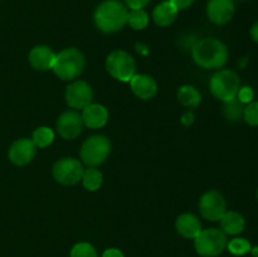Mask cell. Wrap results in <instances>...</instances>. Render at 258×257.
Masks as SVG:
<instances>
[{"label":"cell","mask_w":258,"mask_h":257,"mask_svg":"<svg viewBox=\"0 0 258 257\" xmlns=\"http://www.w3.org/2000/svg\"><path fill=\"white\" fill-rule=\"evenodd\" d=\"M228 48L216 38H204L193 45L191 57L204 70H219L228 62Z\"/></svg>","instance_id":"cell-1"},{"label":"cell","mask_w":258,"mask_h":257,"mask_svg":"<svg viewBox=\"0 0 258 257\" xmlns=\"http://www.w3.org/2000/svg\"><path fill=\"white\" fill-rule=\"evenodd\" d=\"M128 10L118 0H105L95 10L93 20L98 30L103 33H115L122 29L127 23Z\"/></svg>","instance_id":"cell-2"},{"label":"cell","mask_w":258,"mask_h":257,"mask_svg":"<svg viewBox=\"0 0 258 257\" xmlns=\"http://www.w3.org/2000/svg\"><path fill=\"white\" fill-rule=\"evenodd\" d=\"M85 55L77 48H66L55 55L53 72L63 81H75L85 68Z\"/></svg>","instance_id":"cell-3"},{"label":"cell","mask_w":258,"mask_h":257,"mask_svg":"<svg viewBox=\"0 0 258 257\" xmlns=\"http://www.w3.org/2000/svg\"><path fill=\"white\" fill-rule=\"evenodd\" d=\"M212 95L218 100L227 102L237 97L239 88H241V80L238 75L231 70H219L214 73L209 82Z\"/></svg>","instance_id":"cell-4"},{"label":"cell","mask_w":258,"mask_h":257,"mask_svg":"<svg viewBox=\"0 0 258 257\" xmlns=\"http://www.w3.org/2000/svg\"><path fill=\"white\" fill-rule=\"evenodd\" d=\"M227 234L219 228L202 229L194 238L197 253L203 257H216L227 248Z\"/></svg>","instance_id":"cell-5"},{"label":"cell","mask_w":258,"mask_h":257,"mask_svg":"<svg viewBox=\"0 0 258 257\" xmlns=\"http://www.w3.org/2000/svg\"><path fill=\"white\" fill-rule=\"evenodd\" d=\"M111 151V143L106 136L103 135H93L90 136L87 140L81 146L80 155L82 159L83 164L87 166L101 165L105 163L106 159L108 158Z\"/></svg>","instance_id":"cell-6"},{"label":"cell","mask_w":258,"mask_h":257,"mask_svg":"<svg viewBox=\"0 0 258 257\" xmlns=\"http://www.w3.org/2000/svg\"><path fill=\"white\" fill-rule=\"evenodd\" d=\"M106 70L116 80L130 82L136 75L135 58L125 50H113L106 58Z\"/></svg>","instance_id":"cell-7"},{"label":"cell","mask_w":258,"mask_h":257,"mask_svg":"<svg viewBox=\"0 0 258 257\" xmlns=\"http://www.w3.org/2000/svg\"><path fill=\"white\" fill-rule=\"evenodd\" d=\"M82 163L76 158H62L53 165L52 173L55 181L63 185H75L82 179Z\"/></svg>","instance_id":"cell-8"},{"label":"cell","mask_w":258,"mask_h":257,"mask_svg":"<svg viewBox=\"0 0 258 257\" xmlns=\"http://www.w3.org/2000/svg\"><path fill=\"white\" fill-rule=\"evenodd\" d=\"M199 211L203 218L211 222L219 221L227 211L226 199L218 190H208L199 201Z\"/></svg>","instance_id":"cell-9"},{"label":"cell","mask_w":258,"mask_h":257,"mask_svg":"<svg viewBox=\"0 0 258 257\" xmlns=\"http://www.w3.org/2000/svg\"><path fill=\"white\" fill-rule=\"evenodd\" d=\"M66 102L73 110H83L87 107L93 100L92 87L86 81H73L71 85L67 86L64 93Z\"/></svg>","instance_id":"cell-10"},{"label":"cell","mask_w":258,"mask_h":257,"mask_svg":"<svg viewBox=\"0 0 258 257\" xmlns=\"http://www.w3.org/2000/svg\"><path fill=\"white\" fill-rule=\"evenodd\" d=\"M83 121L81 113L76 110H67L57 120V131L60 138L66 140H73L78 138L83 130Z\"/></svg>","instance_id":"cell-11"},{"label":"cell","mask_w":258,"mask_h":257,"mask_svg":"<svg viewBox=\"0 0 258 257\" xmlns=\"http://www.w3.org/2000/svg\"><path fill=\"white\" fill-rule=\"evenodd\" d=\"M236 7L233 0H209L207 4V15L216 25H224L233 18Z\"/></svg>","instance_id":"cell-12"},{"label":"cell","mask_w":258,"mask_h":257,"mask_svg":"<svg viewBox=\"0 0 258 257\" xmlns=\"http://www.w3.org/2000/svg\"><path fill=\"white\" fill-rule=\"evenodd\" d=\"M37 153V146L32 141V139L23 138L14 141L9 149V160L18 166H23L29 164L34 159Z\"/></svg>","instance_id":"cell-13"},{"label":"cell","mask_w":258,"mask_h":257,"mask_svg":"<svg viewBox=\"0 0 258 257\" xmlns=\"http://www.w3.org/2000/svg\"><path fill=\"white\" fill-rule=\"evenodd\" d=\"M130 87L135 96L141 100H150L158 93V85L151 76L139 73L130 80Z\"/></svg>","instance_id":"cell-14"},{"label":"cell","mask_w":258,"mask_h":257,"mask_svg":"<svg viewBox=\"0 0 258 257\" xmlns=\"http://www.w3.org/2000/svg\"><path fill=\"white\" fill-rule=\"evenodd\" d=\"M83 125L88 128H100L105 126L108 121L107 108L100 103H90L81 113Z\"/></svg>","instance_id":"cell-15"},{"label":"cell","mask_w":258,"mask_h":257,"mask_svg":"<svg viewBox=\"0 0 258 257\" xmlns=\"http://www.w3.org/2000/svg\"><path fill=\"white\" fill-rule=\"evenodd\" d=\"M55 53L47 45H37L29 52V63L34 70H52L55 60Z\"/></svg>","instance_id":"cell-16"},{"label":"cell","mask_w":258,"mask_h":257,"mask_svg":"<svg viewBox=\"0 0 258 257\" xmlns=\"http://www.w3.org/2000/svg\"><path fill=\"white\" fill-rule=\"evenodd\" d=\"M175 228L184 238L194 239L202 232V223L194 214L183 213L176 218Z\"/></svg>","instance_id":"cell-17"},{"label":"cell","mask_w":258,"mask_h":257,"mask_svg":"<svg viewBox=\"0 0 258 257\" xmlns=\"http://www.w3.org/2000/svg\"><path fill=\"white\" fill-rule=\"evenodd\" d=\"M219 223H221L222 231L229 236H237L242 233L246 227L244 217L236 211H226V213L219 219Z\"/></svg>","instance_id":"cell-18"},{"label":"cell","mask_w":258,"mask_h":257,"mask_svg":"<svg viewBox=\"0 0 258 257\" xmlns=\"http://www.w3.org/2000/svg\"><path fill=\"white\" fill-rule=\"evenodd\" d=\"M179 10L170 2H163L156 5L153 12V19L159 27H169L175 22Z\"/></svg>","instance_id":"cell-19"},{"label":"cell","mask_w":258,"mask_h":257,"mask_svg":"<svg viewBox=\"0 0 258 257\" xmlns=\"http://www.w3.org/2000/svg\"><path fill=\"white\" fill-rule=\"evenodd\" d=\"M178 100L186 107H197L202 101V95L194 86L184 85L178 90Z\"/></svg>","instance_id":"cell-20"},{"label":"cell","mask_w":258,"mask_h":257,"mask_svg":"<svg viewBox=\"0 0 258 257\" xmlns=\"http://www.w3.org/2000/svg\"><path fill=\"white\" fill-rule=\"evenodd\" d=\"M82 183L87 190L90 191H96L101 188L103 181V175L98 169L93 168V166H88V169H86L83 171L82 175Z\"/></svg>","instance_id":"cell-21"},{"label":"cell","mask_w":258,"mask_h":257,"mask_svg":"<svg viewBox=\"0 0 258 257\" xmlns=\"http://www.w3.org/2000/svg\"><path fill=\"white\" fill-rule=\"evenodd\" d=\"M244 107H246L244 103L242 101H239L237 97H234L233 100L224 102L223 113L227 120L232 121V122H237V121L243 118Z\"/></svg>","instance_id":"cell-22"},{"label":"cell","mask_w":258,"mask_h":257,"mask_svg":"<svg viewBox=\"0 0 258 257\" xmlns=\"http://www.w3.org/2000/svg\"><path fill=\"white\" fill-rule=\"evenodd\" d=\"M54 140V133L50 127H47V126H40V127L35 128L33 131L32 135V141L34 143V145L37 148H47Z\"/></svg>","instance_id":"cell-23"},{"label":"cell","mask_w":258,"mask_h":257,"mask_svg":"<svg viewBox=\"0 0 258 257\" xmlns=\"http://www.w3.org/2000/svg\"><path fill=\"white\" fill-rule=\"evenodd\" d=\"M127 23L133 29H144L149 24V14L144 9H131L127 14Z\"/></svg>","instance_id":"cell-24"},{"label":"cell","mask_w":258,"mask_h":257,"mask_svg":"<svg viewBox=\"0 0 258 257\" xmlns=\"http://www.w3.org/2000/svg\"><path fill=\"white\" fill-rule=\"evenodd\" d=\"M227 248L231 252L232 254H236V256H243V254L248 253L252 248V244L248 239L242 238V237H237V238L231 239V241L227 243Z\"/></svg>","instance_id":"cell-25"},{"label":"cell","mask_w":258,"mask_h":257,"mask_svg":"<svg viewBox=\"0 0 258 257\" xmlns=\"http://www.w3.org/2000/svg\"><path fill=\"white\" fill-rule=\"evenodd\" d=\"M71 257H98V254L92 244L88 242H80L72 247Z\"/></svg>","instance_id":"cell-26"},{"label":"cell","mask_w":258,"mask_h":257,"mask_svg":"<svg viewBox=\"0 0 258 257\" xmlns=\"http://www.w3.org/2000/svg\"><path fill=\"white\" fill-rule=\"evenodd\" d=\"M243 118L249 126H258V101H252L244 107Z\"/></svg>","instance_id":"cell-27"},{"label":"cell","mask_w":258,"mask_h":257,"mask_svg":"<svg viewBox=\"0 0 258 257\" xmlns=\"http://www.w3.org/2000/svg\"><path fill=\"white\" fill-rule=\"evenodd\" d=\"M237 98L239 101H242L243 103H249L253 100V91H252L251 87L246 86V87L239 88L238 93H237Z\"/></svg>","instance_id":"cell-28"},{"label":"cell","mask_w":258,"mask_h":257,"mask_svg":"<svg viewBox=\"0 0 258 257\" xmlns=\"http://www.w3.org/2000/svg\"><path fill=\"white\" fill-rule=\"evenodd\" d=\"M130 9H144L151 0H123Z\"/></svg>","instance_id":"cell-29"},{"label":"cell","mask_w":258,"mask_h":257,"mask_svg":"<svg viewBox=\"0 0 258 257\" xmlns=\"http://www.w3.org/2000/svg\"><path fill=\"white\" fill-rule=\"evenodd\" d=\"M178 10H185L193 5L196 0H169Z\"/></svg>","instance_id":"cell-30"},{"label":"cell","mask_w":258,"mask_h":257,"mask_svg":"<svg viewBox=\"0 0 258 257\" xmlns=\"http://www.w3.org/2000/svg\"><path fill=\"white\" fill-rule=\"evenodd\" d=\"M102 257H125L122 252L117 248H108L103 252Z\"/></svg>","instance_id":"cell-31"},{"label":"cell","mask_w":258,"mask_h":257,"mask_svg":"<svg viewBox=\"0 0 258 257\" xmlns=\"http://www.w3.org/2000/svg\"><path fill=\"white\" fill-rule=\"evenodd\" d=\"M193 121H194V115L191 112H185L183 115V117H181V122L184 123V125L185 126H189V125H191V123H193Z\"/></svg>","instance_id":"cell-32"},{"label":"cell","mask_w":258,"mask_h":257,"mask_svg":"<svg viewBox=\"0 0 258 257\" xmlns=\"http://www.w3.org/2000/svg\"><path fill=\"white\" fill-rule=\"evenodd\" d=\"M251 38L254 40V42L258 43V22L254 23L251 28Z\"/></svg>","instance_id":"cell-33"},{"label":"cell","mask_w":258,"mask_h":257,"mask_svg":"<svg viewBox=\"0 0 258 257\" xmlns=\"http://www.w3.org/2000/svg\"><path fill=\"white\" fill-rule=\"evenodd\" d=\"M249 252H251L252 256H253V257H258V246L252 247L251 251H249Z\"/></svg>","instance_id":"cell-34"},{"label":"cell","mask_w":258,"mask_h":257,"mask_svg":"<svg viewBox=\"0 0 258 257\" xmlns=\"http://www.w3.org/2000/svg\"><path fill=\"white\" fill-rule=\"evenodd\" d=\"M256 197H257V199H258V186H257V191H256Z\"/></svg>","instance_id":"cell-35"},{"label":"cell","mask_w":258,"mask_h":257,"mask_svg":"<svg viewBox=\"0 0 258 257\" xmlns=\"http://www.w3.org/2000/svg\"><path fill=\"white\" fill-rule=\"evenodd\" d=\"M239 2H242V0H239Z\"/></svg>","instance_id":"cell-36"}]
</instances>
